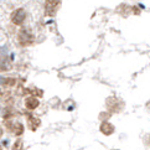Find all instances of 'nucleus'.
Masks as SVG:
<instances>
[{"label": "nucleus", "mask_w": 150, "mask_h": 150, "mask_svg": "<svg viewBox=\"0 0 150 150\" xmlns=\"http://www.w3.org/2000/svg\"><path fill=\"white\" fill-rule=\"evenodd\" d=\"M11 19H13V21H14V24L20 25V24L25 20V11H24L23 9H18V10H15V11L13 13Z\"/></svg>", "instance_id": "f257e3e1"}, {"label": "nucleus", "mask_w": 150, "mask_h": 150, "mask_svg": "<svg viewBox=\"0 0 150 150\" xmlns=\"http://www.w3.org/2000/svg\"><path fill=\"white\" fill-rule=\"evenodd\" d=\"M19 40L23 45H28L33 41V35H31L28 30H23L20 31V35H19Z\"/></svg>", "instance_id": "f03ea898"}, {"label": "nucleus", "mask_w": 150, "mask_h": 150, "mask_svg": "<svg viewBox=\"0 0 150 150\" xmlns=\"http://www.w3.org/2000/svg\"><path fill=\"white\" fill-rule=\"evenodd\" d=\"M57 0H46V13L49 15H53V11L57 8Z\"/></svg>", "instance_id": "7ed1b4c3"}, {"label": "nucleus", "mask_w": 150, "mask_h": 150, "mask_svg": "<svg viewBox=\"0 0 150 150\" xmlns=\"http://www.w3.org/2000/svg\"><path fill=\"white\" fill-rule=\"evenodd\" d=\"M36 105H37V100L36 99H33V98L28 99V107L29 108H35Z\"/></svg>", "instance_id": "20e7f679"}, {"label": "nucleus", "mask_w": 150, "mask_h": 150, "mask_svg": "<svg viewBox=\"0 0 150 150\" xmlns=\"http://www.w3.org/2000/svg\"><path fill=\"white\" fill-rule=\"evenodd\" d=\"M0 83H4V78L0 77Z\"/></svg>", "instance_id": "39448f33"}, {"label": "nucleus", "mask_w": 150, "mask_h": 150, "mask_svg": "<svg viewBox=\"0 0 150 150\" xmlns=\"http://www.w3.org/2000/svg\"><path fill=\"white\" fill-rule=\"evenodd\" d=\"M0 135H1V129H0Z\"/></svg>", "instance_id": "423d86ee"}]
</instances>
